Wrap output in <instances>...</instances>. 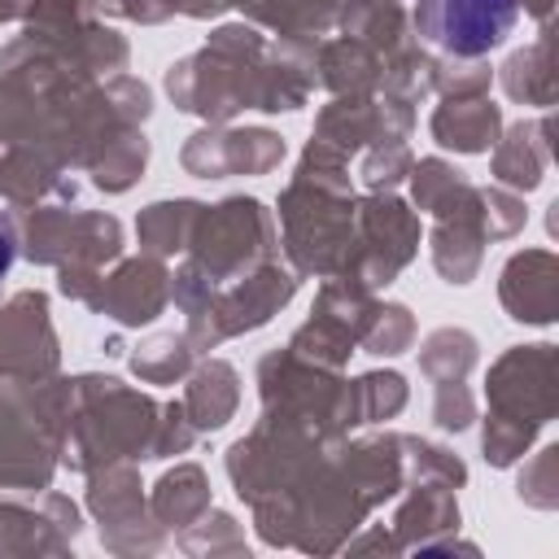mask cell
Here are the masks:
<instances>
[{"label":"cell","mask_w":559,"mask_h":559,"mask_svg":"<svg viewBox=\"0 0 559 559\" xmlns=\"http://www.w3.org/2000/svg\"><path fill=\"white\" fill-rule=\"evenodd\" d=\"M502 301L520 323H550L555 319V258L550 253H520L502 271Z\"/></svg>","instance_id":"7a4b0ae2"},{"label":"cell","mask_w":559,"mask_h":559,"mask_svg":"<svg viewBox=\"0 0 559 559\" xmlns=\"http://www.w3.org/2000/svg\"><path fill=\"white\" fill-rule=\"evenodd\" d=\"M192 201H162V205H153L144 218H140V236H144V245L153 249V253H170V249H179L175 240H183V227H188V218H192Z\"/></svg>","instance_id":"ba28073f"},{"label":"cell","mask_w":559,"mask_h":559,"mask_svg":"<svg viewBox=\"0 0 559 559\" xmlns=\"http://www.w3.org/2000/svg\"><path fill=\"white\" fill-rule=\"evenodd\" d=\"M218 371H223V362H210V371L197 376L192 397H188V406H192V415H197L201 428H218V424L231 415V406H236V389H231L236 376H227L223 389H214V384H218Z\"/></svg>","instance_id":"52a82bcc"},{"label":"cell","mask_w":559,"mask_h":559,"mask_svg":"<svg viewBox=\"0 0 559 559\" xmlns=\"http://www.w3.org/2000/svg\"><path fill=\"white\" fill-rule=\"evenodd\" d=\"M384 319H376V332H371V354H397L406 341H411V319L402 306H384L380 310Z\"/></svg>","instance_id":"9c48e42d"},{"label":"cell","mask_w":559,"mask_h":559,"mask_svg":"<svg viewBox=\"0 0 559 559\" xmlns=\"http://www.w3.org/2000/svg\"><path fill=\"white\" fill-rule=\"evenodd\" d=\"M515 4H524L533 17H550V0H515Z\"/></svg>","instance_id":"8fae6325"},{"label":"cell","mask_w":559,"mask_h":559,"mask_svg":"<svg viewBox=\"0 0 559 559\" xmlns=\"http://www.w3.org/2000/svg\"><path fill=\"white\" fill-rule=\"evenodd\" d=\"M13 258H17V236H13V223H9V214L0 210V284H4V275H9Z\"/></svg>","instance_id":"30bf717a"},{"label":"cell","mask_w":559,"mask_h":559,"mask_svg":"<svg viewBox=\"0 0 559 559\" xmlns=\"http://www.w3.org/2000/svg\"><path fill=\"white\" fill-rule=\"evenodd\" d=\"M109 288H114V293H127V301L114 306V319H122V323H144V319H153L157 306H162L166 275H162L157 266H148V262H131V266H122V271L114 275Z\"/></svg>","instance_id":"5b68a950"},{"label":"cell","mask_w":559,"mask_h":559,"mask_svg":"<svg viewBox=\"0 0 559 559\" xmlns=\"http://www.w3.org/2000/svg\"><path fill=\"white\" fill-rule=\"evenodd\" d=\"M515 13V0H415V31L450 57H480L511 35Z\"/></svg>","instance_id":"6da1fadb"},{"label":"cell","mask_w":559,"mask_h":559,"mask_svg":"<svg viewBox=\"0 0 559 559\" xmlns=\"http://www.w3.org/2000/svg\"><path fill=\"white\" fill-rule=\"evenodd\" d=\"M192 148H205V144H197L192 140ZM210 153V148H205ZM284 157V144L271 135V131H245V135H218V144H214V153L205 157V162H192V170L197 175H231V170H266L271 162H280Z\"/></svg>","instance_id":"3957f363"},{"label":"cell","mask_w":559,"mask_h":559,"mask_svg":"<svg viewBox=\"0 0 559 559\" xmlns=\"http://www.w3.org/2000/svg\"><path fill=\"white\" fill-rule=\"evenodd\" d=\"M432 131L445 148H459V153H480L493 144L498 135V109L489 100H450L445 109H437L432 118Z\"/></svg>","instance_id":"277c9868"},{"label":"cell","mask_w":559,"mask_h":559,"mask_svg":"<svg viewBox=\"0 0 559 559\" xmlns=\"http://www.w3.org/2000/svg\"><path fill=\"white\" fill-rule=\"evenodd\" d=\"M533 135H537V127H524V122L511 131V144L498 153V166H493L502 183H511V188H537L542 162H546V144H537Z\"/></svg>","instance_id":"8992f818"}]
</instances>
